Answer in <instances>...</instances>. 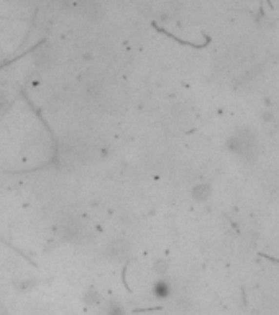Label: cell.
I'll use <instances>...</instances> for the list:
<instances>
[{
    "instance_id": "6da1fadb",
    "label": "cell",
    "mask_w": 279,
    "mask_h": 315,
    "mask_svg": "<svg viewBox=\"0 0 279 315\" xmlns=\"http://www.w3.org/2000/svg\"><path fill=\"white\" fill-rule=\"evenodd\" d=\"M7 105H8V102H7V97L3 96V94H0V110H2V109H5Z\"/></svg>"
}]
</instances>
